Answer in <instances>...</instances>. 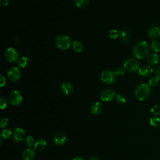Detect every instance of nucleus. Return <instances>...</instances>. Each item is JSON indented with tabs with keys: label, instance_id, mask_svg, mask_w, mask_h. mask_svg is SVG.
Returning <instances> with one entry per match:
<instances>
[{
	"label": "nucleus",
	"instance_id": "1",
	"mask_svg": "<svg viewBox=\"0 0 160 160\" xmlns=\"http://www.w3.org/2000/svg\"><path fill=\"white\" fill-rule=\"evenodd\" d=\"M149 47L145 41H140L136 43L132 49L133 55L139 59H143L149 55Z\"/></svg>",
	"mask_w": 160,
	"mask_h": 160
},
{
	"label": "nucleus",
	"instance_id": "2",
	"mask_svg": "<svg viewBox=\"0 0 160 160\" xmlns=\"http://www.w3.org/2000/svg\"><path fill=\"white\" fill-rule=\"evenodd\" d=\"M134 93L136 98L139 101H144L151 93V88L147 84H140L136 88Z\"/></svg>",
	"mask_w": 160,
	"mask_h": 160
},
{
	"label": "nucleus",
	"instance_id": "3",
	"mask_svg": "<svg viewBox=\"0 0 160 160\" xmlns=\"http://www.w3.org/2000/svg\"><path fill=\"white\" fill-rule=\"evenodd\" d=\"M55 43L58 48L62 50H66L69 49L71 45V39L66 35L61 34L56 37Z\"/></svg>",
	"mask_w": 160,
	"mask_h": 160
},
{
	"label": "nucleus",
	"instance_id": "4",
	"mask_svg": "<svg viewBox=\"0 0 160 160\" xmlns=\"http://www.w3.org/2000/svg\"><path fill=\"white\" fill-rule=\"evenodd\" d=\"M124 68L126 71L129 72H136L140 68L139 63L136 59L133 58H129L124 61Z\"/></svg>",
	"mask_w": 160,
	"mask_h": 160
},
{
	"label": "nucleus",
	"instance_id": "5",
	"mask_svg": "<svg viewBox=\"0 0 160 160\" xmlns=\"http://www.w3.org/2000/svg\"><path fill=\"white\" fill-rule=\"evenodd\" d=\"M101 81L106 84H111L114 82L116 79V76L111 70H104L101 72Z\"/></svg>",
	"mask_w": 160,
	"mask_h": 160
},
{
	"label": "nucleus",
	"instance_id": "6",
	"mask_svg": "<svg viewBox=\"0 0 160 160\" xmlns=\"http://www.w3.org/2000/svg\"><path fill=\"white\" fill-rule=\"evenodd\" d=\"M9 102L13 106H18L22 101V96L21 93L17 90L11 91L8 96Z\"/></svg>",
	"mask_w": 160,
	"mask_h": 160
},
{
	"label": "nucleus",
	"instance_id": "7",
	"mask_svg": "<svg viewBox=\"0 0 160 160\" xmlns=\"http://www.w3.org/2000/svg\"><path fill=\"white\" fill-rule=\"evenodd\" d=\"M21 77V72L17 67H12L8 72V78L11 82L18 81Z\"/></svg>",
	"mask_w": 160,
	"mask_h": 160
},
{
	"label": "nucleus",
	"instance_id": "8",
	"mask_svg": "<svg viewBox=\"0 0 160 160\" xmlns=\"http://www.w3.org/2000/svg\"><path fill=\"white\" fill-rule=\"evenodd\" d=\"M6 59L10 62H14L18 59L19 54L18 51L13 48H8L4 52Z\"/></svg>",
	"mask_w": 160,
	"mask_h": 160
},
{
	"label": "nucleus",
	"instance_id": "9",
	"mask_svg": "<svg viewBox=\"0 0 160 160\" xmlns=\"http://www.w3.org/2000/svg\"><path fill=\"white\" fill-rule=\"evenodd\" d=\"M12 136L14 142L19 143L24 139L26 136V132L21 128H16L12 132Z\"/></svg>",
	"mask_w": 160,
	"mask_h": 160
},
{
	"label": "nucleus",
	"instance_id": "10",
	"mask_svg": "<svg viewBox=\"0 0 160 160\" xmlns=\"http://www.w3.org/2000/svg\"><path fill=\"white\" fill-rule=\"evenodd\" d=\"M116 93L112 89H105L102 91L100 94L101 99L104 102H109L114 99Z\"/></svg>",
	"mask_w": 160,
	"mask_h": 160
},
{
	"label": "nucleus",
	"instance_id": "11",
	"mask_svg": "<svg viewBox=\"0 0 160 160\" xmlns=\"http://www.w3.org/2000/svg\"><path fill=\"white\" fill-rule=\"evenodd\" d=\"M148 35L149 38L156 40L160 37V28L155 25H151L148 29Z\"/></svg>",
	"mask_w": 160,
	"mask_h": 160
},
{
	"label": "nucleus",
	"instance_id": "12",
	"mask_svg": "<svg viewBox=\"0 0 160 160\" xmlns=\"http://www.w3.org/2000/svg\"><path fill=\"white\" fill-rule=\"evenodd\" d=\"M67 140V137L66 134L63 132H58L56 134L53 138L54 143L57 146L63 145Z\"/></svg>",
	"mask_w": 160,
	"mask_h": 160
},
{
	"label": "nucleus",
	"instance_id": "13",
	"mask_svg": "<svg viewBox=\"0 0 160 160\" xmlns=\"http://www.w3.org/2000/svg\"><path fill=\"white\" fill-rule=\"evenodd\" d=\"M36 156L35 151L31 148L25 149L22 153V158L23 160H34Z\"/></svg>",
	"mask_w": 160,
	"mask_h": 160
},
{
	"label": "nucleus",
	"instance_id": "14",
	"mask_svg": "<svg viewBox=\"0 0 160 160\" xmlns=\"http://www.w3.org/2000/svg\"><path fill=\"white\" fill-rule=\"evenodd\" d=\"M73 86L69 82H64L61 86V91L64 95L68 96L72 94L73 92Z\"/></svg>",
	"mask_w": 160,
	"mask_h": 160
},
{
	"label": "nucleus",
	"instance_id": "15",
	"mask_svg": "<svg viewBox=\"0 0 160 160\" xmlns=\"http://www.w3.org/2000/svg\"><path fill=\"white\" fill-rule=\"evenodd\" d=\"M139 74L142 77L150 76L153 72V69L148 65H144L141 66L138 70Z\"/></svg>",
	"mask_w": 160,
	"mask_h": 160
},
{
	"label": "nucleus",
	"instance_id": "16",
	"mask_svg": "<svg viewBox=\"0 0 160 160\" xmlns=\"http://www.w3.org/2000/svg\"><path fill=\"white\" fill-rule=\"evenodd\" d=\"M103 108V104L101 102L99 101L95 102L92 104L91 107V112L92 114L98 115L102 111Z\"/></svg>",
	"mask_w": 160,
	"mask_h": 160
},
{
	"label": "nucleus",
	"instance_id": "17",
	"mask_svg": "<svg viewBox=\"0 0 160 160\" xmlns=\"http://www.w3.org/2000/svg\"><path fill=\"white\" fill-rule=\"evenodd\" d=\"M159 60H160V58L159 55L155 52L149 54L146 58V61L151 66H154L158 64L159 62Z\"/></svg>",
	"mask_w": 160,
	"mask_h": 160
},
{
	"label": "nucleus",
	"instance_id": "18",
	"mask_svg": "<svg viewBox=\"0 0 160 160\" xmlns=\"http://www.w3.org/2000/svg\"><path fill=\"white\" fill-rule=\"evenodd\" d=\"M48 145V142L46 139L41 138L36 140L34 144V148L37 151H43L44 150Z\"/></svg>",
	"mask_w": 160,
	"mask_h": 160
},
{
	"label": "nucleus",
	"instance_id": "19",
	"mask_svg": "<svg viewBox=\"0 0 160 160\" xmlns=\"http://www.w3.org/2000/svg\"><path fill=\"white\" fill-rule=\"evenodd\" d=\"M131 33L129 31H126V30L122 31L120 33V35H119L120 41L122 42H128L131 39Z\"/></svg>",
	"mask_w": 160,
	"mask_h": 160
},
{
	"label": "nucleus",
	"instance_id": "20",
	"mask_svg": "<svg viewBox=\"0 0 160 160\" xmlns=\"http://www.w3.org/2000/svg\"><path fill=\"white\" fill-rule=\"evenodd\" d=\"M29 64V59L27 57L22 56L20 58L18 61V66L19 68H24Z\"/></svg>",
	"mask_w": 160,
	"mask_h": 160
},
{
	"label": "nucleus",
	"instance_id": "21",
	"mask_svg": "<svg viewBox=\"0 0 160 160\" xmlns=\"http://www.w3.org/2000/svg\"><path fill=\"white\" fill-rule=\"evenodd\" d=\"M150 124L156 128H158L160 127V118L158 116H152L151 118L149 121Z\"/></svg>",
	"mask_w": 160,
	"mask_h": 160
},
{
	"label": "nucleus",
	"instance_id": "22",
	"mask_svg": "<svg viewBox=\"0 0 160 160\" xmlns=\"http://www.w3.org/2000/svg\"><path fill=\"white\" fill-rule=\"evenodd\" d=\"M72 48L75 51L78 52H80L83 49V45L81 41H74L72 42Z\"/></svg>",
	"mask_w": 160,
	"mask_h": 160
},
{
	"label": "nucleus",
	"instance_id": "23",
	"mask_svg": "<svg viewBox=\"0 0 160 160\" xmlns=\"http://www.w3.org/2000/svg\"><path fill=\"white\" fill-rule=\"evenodd\" d=\"M151 48L154 52L160 51V42L157 40H152L151 44Z\"/></svg>",
	"mask_w": 160,
	"mask_h": 160
},
{
	"label": "nucleus",
	"instance_id": "24",
	"mask_svg": "<svg viewBox=\"0 0 160 160\" xmlns=\"http://www.w3.org/2000/svg\"><path fill=\"white\" fill-rule=\"evenodd\" d=\"M77 7L79 8H85L89 4V0H74Z\"/></svg>",
	"mask_w": 160,
	"mask_h": 160
},
{
	"label": "nucleus",
	"instance_id": "25",
	"mask_svg": "<svg viewBox=\"0 0 160 160\" xmlns=\"http://www.w3.org/2000/svg\"><path fill=\"white\" fill-rule=\"evenodd\" d=\"M121 32L117 29H112L109 32V37L110 39H115L119 37Z\"/></svg>",
	"mask_w": 160,
	"mask_h": 160
},
{
	"label": "nucleus",
	"instance_id": "26",
	"mask_svg": "<svg viewBox=\"0 0 160 160\" xmlns=\"http://www.w3.org/2000/svg\"><path fill=\"white\" fill-rule=\"evenodd\" d=\"M12 134V132H11V130L8 129H3L2 131L1 132V136L2 139H9Z\"/></svg>",
	"mask_w": 160,
	"mask_h": 160
},
{
	"label": "nucleus",
	"instance_id": "27",
	"mask_svg": "<svg viewBox=\"0 0 160 160\" xmlns=\"http://www.w3.org/2000/svg\"><path fill=\"white\" fill-rule=\"evenodd\" d=\"M116 99L117 102L121 104H123L126 102V98L125 96L121 94H118L116 95Z\"/></svg>",
	"mask_w": 160,
	"mask_h": 160
},
{
	"label": "nucleus",
	"instance_id": "28",
	"mask_svg": "<svg viewBox=\"0 0 160 160\" xmlns=\"http://www.w3.org/2000/svg\"><path fill=\"white\" fill-rule=\"evenodd\" d=\"M25 142L28 148H31L32 145L34 144V139L32 136H28L26 138Z\"/></svg>",
	"mask_w": 160,
	"mask_h": 160
},
{
	"label": "nucleus",
	"instance_id": "29",
	"mask_svg": "<svg viewBox=\"0 0 160 160\" xmlns=\"http://www.w3.org/2000/svg\"><path fill=\"white\" fill-rule=\"evenodd\" d=\"M159 79L156 78H152L149 80V84L148 85L151 88L156 87L158 85L159 83Z\"/></svg>",
	"mask_w": 160,
	"mask_h": 160
},
{
	"label": "nucleus",
	"instance_id": "30",
	"mask_svg": "<svg viewBox=\"0 0 160 160\" xmlns=\"http://www.w3.org/2000/svg\"><path fill=\"white\" fill-rule=\"evenodd\" d=\"M8 106V100L6 98L1 96L0 98V108L1 109H5Z\"/></svg>",
	"mask_w": 160,
	"mask_h": 160
},
{
	"label": "nucleus",
	"instance_id": "31",
	"mask_svg": "<svg viewBox=\"0 0 160 160\" xmlns=\"http://www.w3.org/2000/svg\"><path fill=\"white\" fill-rule=\"evenodd\" d=\"M151 112L154 115L160 114V105H155L153 106L151 109Z\"/></svg>",
	"mask_w": 160,
	"mask_h": 160
},
{
	"label": "nucleus",
	"instance_id": "32",
	"mask_svg": "<svg viewBox=\"0 0 160 160\" xmlns=\"http://www.w3.org/2000/svg\"><path fill=\"white\" fill-rule=\"evenodd\" d=\"M125 72V71H124V69L122 68H117L114 71V73L116 74V76H119V77H121L122 76L124 75Z\"/></svg>",
	"mask_w": 160,
	"mask_h": 160
},
{
	"label": "nucleus",
	"instance_id": "33",
	"mask_svg": "<svg viewBox=\"0 0 160 160\" xmlns=\"http://www.w3.org/2000/svg\"><path fill=\"white\" fill-rule=\"evenodd\" d=\"M9 122V119L8 118H6V117H4V118H2L0 120V126L1 128H3L4 127H6L8 124Z\"/></svg>",
	"mask_w": 160,
	"mask_h": 160
},
{
	"label": "nucleus",
	"instance_id": "34",
	"mask_svg": "<svg viewBox=\"0 0 160 160\" xmlns=\"http://www.w3.org/2000/svg\"><path fill=\"white\" fill-rule=\"evenodd\" d=\"M6 84V79L5 77L1 74L0 75V86L3 87Z\"/></svg>",
	"mask_w": 160,
	"mask_h": 160
},
{
	"label": "nucleus",
	"instance_id": "35",
	"mask_svg": "<svg viewBox=\"0 0 160 160\" xmlns=\"http://www.w3.org/2000/svg\"><path fill=\"white\" fill-rule=\"evenodd\" d=\"M155 74H156V78L160 81V65L156 68Z\"/></svg>",
	"mask_w": 160,
	"mask_h": 160
},
{
	"label": "nucleus",
	"instance_id": "36",
	"mask_svg": "<svg viewBox=\"0 0 160 160\" xmlns=\"http://www.w3.org/2000/svg\"><path fill=\"white\" fill-rule=\"evenodd\" d=\"M9 0H0V5L1 6L5 7L8 5Z\"/></svg>",
	"mask_w": 160,
	"mask_h": 160
},
{
	"label": "nucleus",
	"instance_id": "37",
	"mask_svg": "<svg viewBox=\"0 0 160 160\" xmlns=\"http://www.w3.org/2000/svg\"><path fill=\"white\" fill-rule=\"evenodd\" d=\"M14 42H15V43H16V44L17 46L19 45V44H20V39H19V36H16V38L14 39Z\"/></svg>",
	"mask_w": 160,
	"mask_h": 160
},
{
	"label": "nucleus",
	"instance_id": "38",
	"mask_svg": "<svg viewBox=\"0 0 160 160\" xmlns=\"http://www.w3.org/2000/svg\"><path fill=\"white\" fill-rule=\"evenodd\" d=\"M72 160H84V159L82 157H81V156H77L74 157Z\"/></svg>",
	"mask_w": 160,
	"mask_h": 160
},
{
	"label": "nucleus",
	"instance_id": "39",
	"mask_svg": "<svg viewBox=\"0 0 160 160\" xmlns=\"http://www.w3.org/2000/svg\"><path fill=\"white\" fill-rule=\"evenodd\" d=\"M88 160H100V159L96 158V157H91Z\"/></svg>",
	"mask_w": 160,
	"mask_h": 160
}]
</instances>
